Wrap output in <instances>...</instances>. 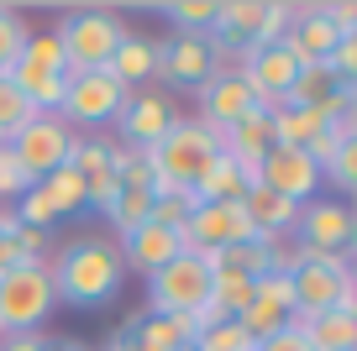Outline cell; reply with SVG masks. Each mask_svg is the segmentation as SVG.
<instances>
[{
	"label": "cell",
	"instance_id": "22",
	"mask_svg": "<svg viewBox=\"0 0 357 351\" xmlns=\"http://www.w3.org/2000/svg\"><path fill=\"white\" fill-rule=\"evenodd\" d=\"M105 74L121 89H147V79L158 74V42H147L142 32H126L121 47L111 53V63H105Z\"/></svg>",
	"mask_w": 357,
	"mask_h": 351
},
{
	"label": "cell",
	"instance_id": "4",
	"mask_svg": "<svg viewBox=\"0 0 357 351\" xmlns=\"http://www.w3.org/2000/svg\"><path fill=\"white\" fill-rule=\"evenodd\" d=\"M289 288H294V309H305V315H326V309L357 315L352 257H315V252H305L300 267L289 273Z\"/></svg>",
	"mask_w": 357,
	"mask_h": 351
},
{
	"label": "cell",
	"instance_id": "31",
	"mask_svg": "<svg viewBox=\"0 0 357 351\" xmlns=\"http://www.w3.org/2000/svg\"><path fill=\"white\" fill-rule=\"evenodd\" d=\"M32 116H37V110H32V100L16 89V79L0 74V142H11V136L32 121Z\"/></svg>",
	"mask_w": 357,
	"mask_h": 351
},
{
	"label": "cell",
	"instance_id": "26",
	"mask_svg": "<svg viewBox=\"0 0 357 351\" xmlns=\"http://www.w3.org/2000/svg\"><path fill=\"white\" fill-rule=\"evenodd\" d=\"M37 189L47 194V205H53V215H58V220H68V215H79V210H89L84 178H79V168H74V163H63L58 173L37 178Z\"/></svg>",
	"mask_w": 357,
	"mask_h": 351
},
{
	"label": "cell",
	"instance_id": "12",
	"mask_svg": "<svg viewBox=\"0 0 357 351\" xmlns=\"http://www.w3.org/2000/svg\"><path fill=\"white\" fill-rule=\"evenodd\" d=\"M294 236L315 257H347L352 242H357V220L347 210V199H310V205H300Z\"/></svg>",
	"mask_w": 357,
	"mask_h": 351
},
{
	"label": "cell",
	"instance_id": "5",
	"mask_svg": "<svg viewBox=\"0 0 357 351\" xmlns=\"http://www.w3.org/2000/svg\"><path fill=\"white\" fill-rule=\"evenodd\" d=\"M58 309L47 263H22L0 273V336H37L47 315Z\"/></svg>",
	"mask_w": 357,
	"mask_h": 351
},
{
	"label": "cell",
	"instance_id": "19",
	"mask_svg": "<svg viewBox=\"0 0 357 351\" xmlns=\"http://www.w3.org/2000/svg\"><path fill=\"white\" fill-rule=\"evenodd\" d=\"M263 22H268V0H226V6H215L211 37L231 53H242V47H257Z\"/></svg>",
	"mask_w": 357,
	"mask_h": 351
},
{
	"label": "cell",
	"instance_id": "23",
	"mask_svg": "<svg viewBox=\"0 0 357 351\" xmlns=\"http://www.w3.org/2000/svg\"><path fill=\"white\" fill-rule=\"evenodd\" d=\"M242 210H247V220H252L257 236L294 231V220H300V205H289V199H279V194H268L263 184H252V189L242 194Z\"/></svg>",
	"mask_w": 357,
	"mask_h": 351
},
{
	"label": "cell",
	"instance_id": "10",
	"mask_svg": "<svg viewBox=\"0 0 357 351\" xmlns=\"http://www.w3.org/2000/svg\"><path fill=\"white\" fill-rule=\"evenodd\" d=\"M236 74L247 79V89L257 95V105H263V116H273V110L289 100V84L294 74H300V58L289 53L284 42H268V47H242L236 53Z\"/></svg>",
	"mask_w": 357,
	"mask_h": 351
},
{
	"label": "cell",
	"instance_id": "32",
	"mask_svg": "<svg viewBox=\"0 0 357 351\" xmlns=\"http://www.w3.org/2000/svg\"><path fill=\"white\" fill-rule=\"evenodd\" d=\"M26 16L16 6H0V74H11L16 58H22V42H26Z\"/></svg>",
	"mask_w": 357,
	"mask_h": 351
},
{
	"label": "cell",
	"instance_id": "42",
	"mask_svg": "<svg viewBox=\"0 0 357 351\" xmlns=\"http://www.w3.org/2000/svg\"><path fill=\"white\" fill-rule=\"evenodd\" d=\"M43 351H84L79 341H43Z\"/></svg>",
	"mask_w": 357,
	"mask_h": 351
},
{
	"label": "cell",
	"instance_id": "2",
	"mask_svg": "<svg viewBox=\"0 0 357 351\" xmlns=\"http://www.w3.org/2000/svg\"><path fill=\"white\" fill-rule=\"evenodd\" d=\"M153 153V168H158V184H153V199H174V194H190L195 178L211 168V157L221 153V136L211 126L178 116L174 126L163 132V142L147 147Z\"/></svg>",
	"mask_w": 357,
	"mask_h": 351
},
{
	"label": "cell",
	"instance_id": "18",
	"mask_svg": "<svg viewBox=\"0 0 357 351\" xmlns=\"http://www.w3.org/2000/svg\"><path fill=\"white\" fill-rule=\"evenodd\" d=\"M336 42H342V32L326 22L321 6H294V22H289V32H284V47H289L300 63H326V53H331Z\"/></svg>",
	"mask_w": 357,
	"mask_h": 351
},
{
	"label": "cell",
	"instance_id": "9",
	"mask_svg": "<svg viewBox=\"0 0 357 351\" xmlns=\"http://www.w3.org/2000/svg\"><path fill=\"white\" fill-rule=\"evenodd\" d=\"M126 95H132V89H121L105 68L100 74H68L58 121H68V126H111L116 116H121Z\"/></svg>",
	"mask_w": 357,
	"mask_h": 351
},
{
	"label": "cell",
	"instance_id": "16",
	"mask_svg": "<svg viewBox=\"0 0 357 351\" xmlns=\"http://www.w3.org/2000/svg\"><path fill=\"white\" fill-rule=\"evenodd\" d=\"M211 74H221L215 68V53H211V37H163L158 42V74L153 79H168V84H190L200 89Z\"/></svg>",
	"mask_w": 357,
	"mask_h": 351
},
{
	"label": "cell",
	"instance_id": "28",
	"mask_svg": "<svg viewBox=\"0 0 357 351\" xmlns=\"http://www.w3.org/2000/svg\"><path fill=\"white\" fill-rule=\"evenodd\" d=\"M252 299V278L236 273V267H211V304L221 309L226 320H236Z\"/></svg>",
	"mask_w": 357,
	"mask_h": 351
},
{
	"label": "cell",
	"instance_id": "1",
	"mask_svg": "<svg viewBox=\"0 0 357 351\" xmlns=\"http://www.w3.org/2000/svg\"><path fill=\"white\" fill-rule=\"evenodd\" d=\"M47 278H53V299L74 309H100L121 294L126 283V263L116 236L105 231H89V236H74L68 247L47 252Z\"/></svg>",
	"mask_w": 357,
	"mask_h": 351
},
{
	"label": "cell",
	"instance_id": "34",
	"mask_svg": "<svg viewBox=\"0 0 357 351\" xmlns=\"http://www.w3.org/2000/svg\"><path fill=\"white\" fill-rule=\"evenodd\" d=\"M190 351H252V336H247V330L236 325V320H221V325L200 330Z\"/></svg>",
	"mask_w": 357,
	"mask_h": 351
},
{
	"label": "cell",
	"instance_id": "30",
	"mask_svg": "<svg viewBox=\"0 0 357 351\" xmlns=\"http://www.w3.org/2000/svg\"><path fill=\"white\" fill-rule=\"evenodd\" d=\"M163 16L174 22L178 37H211V26H215L211 0H174V6H163Z\"/></svg>",
	"mask_w": 357,
	"mask_h": 351
},
{
	"label": "cell",
	"instance_id": "37",
	"mask_svg": "<svg viewBox=\"0 0 357 351\" xmlns=\"http://www.w3.org/2000/svg\"><path fill=\"white\" fill-rule=\"evenodd\" d=\"M326 74H331L336 84H352L357 79V37H342V42L326 53Z\"/></svg>",
	"mask_w": 357,
	"mask_h": 351
},
{
	"label": "cell",
	"instance_id": "41",
	"mask_svg": "<svg viewBox=\"0 0 357 351\" xmlns=\"http://www.w3.org/2000/svg\"><path fill=\"white\" fill-rule=\"evenodd\" d=\"M0 351H43L37 336H0Z\"/></svg>",
	"mask_w": 357,
	"mask_h": 351
},
{
	"label": "cell",
	"instance_id": "14",
	"mask_svg": "<svg viewBox=\"0 0 357 351\" xmlns=\"http://www.w3.org/2000/svg\"><path fill=\"white\" fill-rule=\"evenodd\" d=\"M178 121L174 100L163 95V89H132L121 105V116H116V132H121V147H158L163 142V132Z\"/></svg>",
	"mask_w": 357,
	"mask_h": 351
},
{
	"label": "cell",
	"instance_id": "6",
	"mask_svg": "<svg viewBox=\"0 0 357 351\" xmlns=\"http://www.w3.org/2000/svg\"><path fill=\"white\" fill-rule=\"evenodd\" d=\"M211 299V263L195 252H178L174 263H163L158 273H147V309L142 315H184Z\"/></svg>",
	"mask_w": 357,
	"mask_h": 351
},
{
	"label": "cell",
	"instance_id": "15",
	"mask_svg": "<svg viewBox=\"0 0 357 351\" xmlns=\"http://www.w3.org/2000/svg\"><path fill=\"white\" fill-rule=\"evenodd\" d=\"M294 315V288L284 273H263L252 278V299H247V309L236 315V325L247 330L252 341H268V336H279L284 325H289Z\"/></svg>",
	"mask_w": 357,
	"mask_h": 351
},
{
	"label": "cell",
	"instance_id": "39",
	"mask_svg": "<svg viewBox=\"0 0 357 351\" xmlns=\"http://www.w3.org/2000/svg\"><path fill=\"white\" fill-rule=\"evenodd\" d=\"M321 11H326V22H331L342 37H357V6L352 0H331V6H321Z\"/></svg>",
	"mask_w": 357,
	"mask_h": 351
},
{
	"label": "cell",
	"instance_id": "13",
	"mask_svg": "<svg viewBox=\"0 0 357 351\" xmlns=\"http://www.w3.org/2000/svg\"><path fill=\"white\" fill-rule=\"evenodd\" d=\"M200 116L195 121L200 126H211L215 136H226L231 126H242V121H252V116H263V105H257V95L247 89V79L236 74V68H221V74H211L200 89Z\"/></svg>",
	"mask_w": 357,
	"mask_h": 351
},
{
	"label": "cell",
	"instance_id": "17",
	"mask_svg": "<svg viewBox=\"0 0 357 351\" xmlns=\"http://www.w3.org/2000/svg\"><path fill=\"white\" fill-rule=\"evenodd\" d=\"M116 247H121V263L132 267V273H158L163 263H174L184 247H178V231L158 226V220H142L137 231H126V236H116Z\"/></svg>",
	"mask_w": 357,
	"mask_h": 351
},
{
	"label": "cell",
	"instance_id": "24",
	"mask_svg": "<svg viewBox=\"0 0 357 351\" xmlns=\"http://www.w3.org/2000/svg\"><path fill=\"white\" fill-rule=\"evenodd\" d=\"M268 147H273V126H268V116H252V121L231 126V132L221 136V153L231 157V163H242L247 173H257V163H263Z\"/></svg>",
	"mask_w": 357,
	"mask_h": 351
},
{
	"label": "cell",
	"instance_id": "38",
	"mask_svg": "<svg viewBox=\"0 0 357 351\" xmlns=\"http://www.w3.org/2000/svg\"><path fill=\"white\" fill-rule=\"evenodd\" d=\"M190 210H195V194H174V199H153V210H147V220H158V226H168V231H178L184 220H190Z\"/></svg>",
	"mask_w": 357,
	"mask_h": 351
},
{
	"label": "cell",
	"instance_id": "40",
	"mask_svg": "<svg viewBox=\"0 0 357 351\" xmlns=\"http://www.w3.org/2000/svg\"><path fill=\"white\" fill-rule=\"evenodd\" d=\"M252 351H310V346H305V336H300V330H289V325H284L279 336L252 341Z\"/></svg>",
	"mask_w": 357,
	"mask_h": 351
},
{
	"label": "cell",
	"instance_id": "3",
	"mask_svg": "<svg viewBox=\"0 0 357 351\" xmlns=\"http://www.w3.org/2000/svg\"><path fill=\"white\" fill-rule=\"evenodd\" d=\"M53 32H58L68 74H100L132 26H126L121 11H111V6H79V11H68Z\"/></svg>",
	"mask_w": 357,
	"mask_h": 351
},
{
	"label": "cell",
	"instance_id": "29",
	"mask_svg": "<svg viewBox=\"0 0 357 351\" xmlns=\"http://www.w3.org/2000/svg\"><path fill=\"white\" fill-rule=\"evenodd\" d=\"M336 79L326 74V63H300V74H294V84H289V100L284 105H310V110H321L326 100L336 95Z\"/></svg>",
	"mask_w": 357,
	"mask_h": 351
},
{
	"label": "cell",
	"instance_id": "44",
	"mask_svg": "<svg viewBox=\"0 0 357 351\" xmlns=\"http://www.w3.org/2000/svg\"><path fill=\"white\" fill-rule=\"evenodd\" d=\"M105 351H126V330H121V336H116V341H111Z\"/></svg>",
	"mask_w": 357,
	"mask_h": 351
},
{
	"label": "cell",
	"instance_id": "36",
	"mask_svg": "<svg viewBox=\"0 0 357 351\" xmlns=\"http://www.w3.org/2000/svg\"><path fill=\"white\" fill-rule=\"evenodd\" d=\"M26 189H32V178L22 173V163H16V153H11V147L0 142V210H6V205H16V199H22Z\"/></svg>",
	"mask_w": 357,
	"mask_h": 351
},
{
	"label": "cell",
	"instance_id": "8",
	"mask_svg": "<svg viewBox=\"0 0 357 351\" xmlns=\"http://www.w3.org/2000/svg\"><path fill=\"white\" fill-rule=\"evenodd\" d=\"M74 142H79V136H74V126H68V121H58V116H32V121H26L6 147L16 153L22 173L37 184V178L58 173V168L74 157Z\"/></svg>",
	"mask_w": 357,
	"mask_h": 351
},
{
	"label": "cell",
	"instance_id": "33",
	"mask_svg": "<svg viewBox=\"0 0 357 351\" xmlns=\"http://www.w3.org/2000/svg\"><path fill=\"white\" fill-rule=\"evenodd\" d=\"M147 210H153V194H132V189H121L105 220H111V231H116V236H126V231H137V226L147 220Z\"/></svg>",
	"mask_w": 357,
	"mask_h": 351
},
{
	"label": "cell",
	"instance_id": "27",
	"mask_svg": "<svg viewBox=\"0 0 357 351\" xmlns=\"http://www.w3.org/2000/svg\"><path fill=\"white\" fill-rule=\"evenodd\" d=\"M16 68H22V74H68V68H63V47H58L53 26H32V32H26ZM16 68H11V74H16Z\"/></svg>",
	"mask_w": 357,
	"mask_h": 351
},
{
	"label": "cell",
	"instance_id": "25",
	"mask_svg": "<svg viewBox=\"0 0 357 351\" xmlns=\"http://www.w3.org/2000/svg\"><path fill=\"white\" fill-rule=\"evenodd\" d=\"M132 336L158 346V351H190L195 346V330L184 315H132Z\"/></svg>",
	"mask_w": 357,
	"mask_h": 351
},
{
	"label": "cell",
	"instance_id": "7",
	"mask_svg": "<svg viewBox=\"0 0 357 351\" xmlns=\"http://www.w3.org/2000/svg\"><path fill=\"white\" fill-rule=\"evenodd\" d=\"M242 242H257L252 220H247L242 199L236 205H195L190 220L178 226V247L195 257H211V252H226V247H242Z\"/></svg>",
	"mask_w": 357,
	"mask_h": 351
},
{
	"label": "cell",
	"instance_id": "20",
	"mask_svg": "<svg viewBox=\"0 0 357 351\" xmlns=\"http://www.w3.org/2000/svg\"><path fill=\"white\" fill-rule=\"evenodd\" d=\"M289 330H300L310 351H357V315H342V309H326V315L294 309Z\"/></svg>",
	"mask_w": 357,
	"mask_h": 351
},
{
	"label": "cell",
	"instance_id": "11",
	"mask_svg": "<svg viewBox=\"0 0 357 351\" xmlns=\"http://www.w3.org/2000/svg\"><path fill=\"white\" fill-rule=\"evenodd\" d=\"M252 184H263L268 194L289 199V205H310L315 194H321V168H315V157L305 153V147H268L263 163H257Z\"/></svg>",
	"mask_w": 357,
	"mask_h": 351
},
{
	"label": "cell",
	"instance_id": "21",
	"mask_svg": "<svg viewBox=\"0 0 357 351\" xmlns=\"http://www.w3.org/2000/svg\"><path fill=\"white\" fill-rule=\"evenodd\" d=\"M252 189V173H247L242 163H231L226 153H215L211 157V168H205L200 178H195V205H236V199Z\"/></svg>",
	"mask_w": 357,
	"mask_h": 351
},
{
	"label": "cell",
	"instance_id": "35",
	"mask_svg": "<svg viewBox=\"0 0 357 351\" xmlns=\"http://www.w3.org/2000/svg\"><path fill=\"white\" fill-rule=\"evenodd\" d=\"M321 184H331L336 194H352V189H357V142H347L342 153L321 168Z\"/></svg>",
	"mask_w": 357,
	"mask_h": 351
},
{
	"label": "cell",
	"instance_id": "43",
	"mask_svg": "<svg viewBox=\"0 0 357 351\" xmlns=\"http://www.w3.org/2000/svg\"><path fill=\"white\" fill-rule=\"evenodd\" d=\"M16 226V215H11V210H0V231H11Z\"/></svg>",
	"mask_w": 357,
	"mask_h": 351
}]
</instances>
